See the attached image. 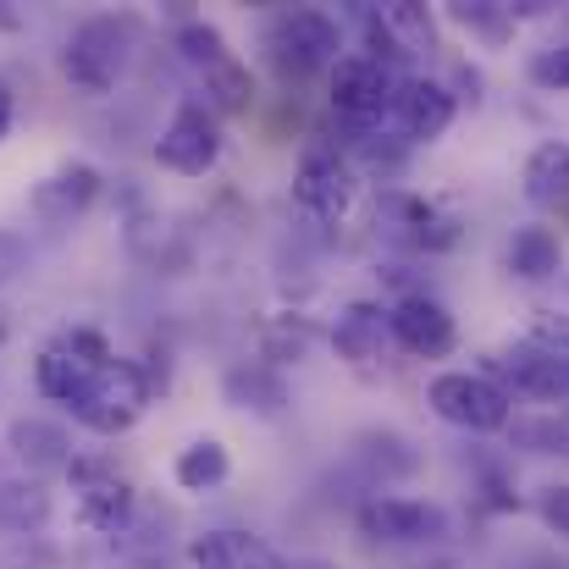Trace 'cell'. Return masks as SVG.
Masks as SVG:
<instances>
[{
	"label": "cell",
	"mask_w": 569,
	"mask_h": 569,
	"mask_svg": "<svg viewBox=\"0 0 569 569\" xmlns=\"http://www.w3.org/2000/svg\"><path fill=\"white\" fill-rule=\"evenodd\" d=\"M426 403H431L448 426H459V431H503V426L515 420L509 392L492 377H481V371H442V377H431Z\"/></svg>",
	"instance_id": "obj_5"
},
{
	"label": "cell",
	"mask_w": 569,
	"mask_h": 569,
	"mask_svg": "<svg viewBox=\"0 0 569 569\" xmlns=\"http://www.w3.org/2000/svg\"><path fill=\"white\" fill-rule=\"evenodd\" d=\"M266 50H271V61H277L282 72L310 78L316 67H332V61H338L343 28H338V17H327V11H316V6H299V11L271 17Z\"/></svg>",
	"instance_id": "obj_3"
},
{
	"label": "cell",
	"mask_w": 569,
	"mask_h": 569,
	"mask_svg": "<svg viewBox=\"0 0 569 569\" xmlns=\"http://www.w3.org/2000/svg\"><path fill=\"white\" fill-rule=\"evenodd\" d=\"M526 199L537 204H569V144L565 139H548L531 150L526 161Z\"/></svg>",
	"instance_id": "obj_20"
},
{
	"label": "cell",
	"mask_w": 569,
	"mask_h": 569,
	"mask_svg": "<svg viewBox=\"0 0 569 569\" xmlns=\"http://www.w3.org/2000/svg\"><path fill=\"white\" fill-rule=\"evenodd\" d=\"M111 360H117V355H111V343H106L100 332H89V327H67V332H56V338L39 349L33 381H39L44 398H56V403H78V398L89 392V381L100 377Z\"/></svg>",
	"instance_id": "obj_1"
},
{
	"label": "cell",
	"mask_w": 569,
	"mask_h": 569,
	"mask_svg": "<svg viewBox=\"0 0 569 569\" xmlns=\"http://www.w3.org/2000/svg\"><path fill=\"white\" fill-rule=\"evenodd\" d=\"M11 453L28 465V470H72V437L56 426V420H11L6 431Z\"/></svg>",
	"instance_id": "obj_17"
},
{
	"label": "cell",
	"mask_w": 569,
	"mask_h": 569,
	"mask_svg": "<svg viewBox=\"0 0 569 569\" xmlns=\"http://www.w3.org/2000/svg\"><path fill=\"white\" fill-rule=\"evenodd\" d=\"M531 83L548 89V94H569V39H559V44H548V50L531 56Z\"/></svg>",
	"instance_id": "obj_28"
},
{
	"label": "cell",
	"mask_w": 569,
	"mask_h": 569,
	"mask_svg": "<svg viewBox=\"0 0 569 569\" xmlns=\"http://www.w3.org/2000/svg\"><path fill=\"white\" fill-rule=\"evenodd\" d=\"M293 199L310 210V216H343L349 199H355V172L338 150H310L299 161V178H293Z\"/></svg>",
	"instance_id": "obj_13"
},
{
	"label": "cell",
	"mask_w": 569,
	"mask_h": 569,
	"mask_svg": "<svg viewBox=\"0 0 569 569\" xmlns=\"http://www.w3.org/2000/svg\"><path fill=\"white\" fill-rule=\"evenodd\" d=\"M392 106V72L377 67L371 56H338L332 61V111L343 122H377Z\"/></svg>",
	"instance_id": "obj_9"
},
{
	"label": "cell",
	"mask_w": 569,
	"mask_h": 569,
	"mask_svg": "<svg viewBox=\"0 0 569 569\" xmlns=\"http://www.w3.org/2000/svg\"><path fill=\"white\" fill-rule=\"evenodd\" d=\"M17 28H22V11L0 0V33H17Z\"/></svg>",
	"instance_id": "obj_32"
},
{
	"label": "cell",
	"mask_w": 569,
	"mask_h": 569,
	"mask_svg": "<svg viewBox=\"0 0 569 569\" xmlns=\"http://www.w3.org/2000/svg\"><path fill=\"white\" fill-rule=\"evenodd\" d=\"M387 343H392V332H387V310H381V305H371V299L343 305V316H338V327H332V349H338L349 366L381 360Z\"/></svg>",
	"instance_id": "obj_15"
},
{
	"label": "cell",
	"mask_w": 569,
	"mask_h": 569,
	"mask_svg": "<svg viewBox=\"0 0 569 569\" xmlns=\"http://www.w3.org/2000/svg\"><path fill=\"white\" fill-rule=\"evenodd\" d=\"M227 470H232V459H227V448H221L216 437L189 442V448L178 453V465H172V476H178V487H183V492H210V487H221V481H227Z\"/></svg>",
	"instance_id": "obj_22"
},
{
	"label": "cell",
	"mask_w": 569,
	"mask_h": 569,
	"mask_svg": "<svg viewBox=\"0 0 569 569\" xmlns=\"http://www.w3.org/2000/svg\"><path fill=\"white\" fill-rule=\"evenodd\" d=\"M72 492H78V515L89 531H122L128 515H133V487L117 476V465L106 459H72Z\"/></svg>",
	"instance_id": "obj_8"
},
{
	"label": "cell",
	"mask_w": 569,
	"mask_h": 569,
	"mask_svg": "<svg viewBox=\"0 0 569 569\" xmlns=\"http://www.w3.org/2000/svg\"><path fill=\"white\" fill-rule=\"evenodd\" d=\"M387 332H392V343L409 349L415 360H442V355L459 349V327H453L448 305H437V299H426V293L398 299V305L387 310Z\"/></svg>",
	"instance_id": "obj_7"
},
{
	"label": "cell",
	"mask_w": 569,
	"mask_h": 569,
	"mask_svg": "<svg viewBox=\"0 0 569 569\" xmlns=\"http://www.w3.org/2000/svg\"><path fill=\"white\" fill-rule=\"evenodd\" d=\"M44 515H50V492L39 481H0V526L6 531L44 526Z\"/></svg>",
	"instance_id": "obj_24"
},
{
	"label": "cell",
	"mask_w": 569,
	"mask_h": 569,
	"mask_svg": "<svg viewBox=\"0 0 569 569\" xmlns=\"http://www.w3.org/2000/svg\"><path fill=\"white\" fill-rule=\"evenodd\" d=\"M150 377L133 366V360H111L100 377L89 381V392L72 403V415L94 431V437H122V431H133L139 426V415L150 409Z\"/></svg>",
	"instance_id": "obj_2"
},
{
	"label": "cell",
	"mask_w": 569,
	"mask_h": 569,
	"mask_svg": "<svg viewBox=\"0 0 569 569\" xmlns=\"http://www.w3.org/2000/svg\"><path fill=\"white\" fill-rule=\"evenodd\" d=\"M509 271L526 277V282H548L565 271V243L553 227H520L509 238Z\"/></svg>",
	"instance_id": "obj_18"
},
{
	"label": "cell",
	"mask_w": 569,
	"mask_h": 569,
	"mask_svg": "<svg viewBox=\"0 0 569 569\" xmlns=\"http://www.w3.org/2000/svg\"><path fill=\"white\" fill-rule=\"evenodd\" d=\"M6 133H11V89L0 83V139H6Z\"/></svg>",
	"instance_id": "obj_33"
},
{
	"label": "cell",
	"mask_w": 569,
	"mask_h": 569,
	"mask_svg": "<svg viewBox=\"0 0 569 569\" xmlns=\"http://www.w3.org/2000/svg\"><path fill=\"white\" fill-rule=\"evenodd\" d=\"M453 111H459V100H453V89L437 83V78H403V83L392 89V117H398V133H403L409 144L442 139L448 122H453Z\"/></svg>",
	"instance_id": "obj_10"
},
{
	"label": "cell",
	"mask_w": 569,
	"mask_h": 569,
	"mask_svg": "<svg viewBox=\"0 0 569 569\" xmlns=\"http://www.w3.org/2000/svg\"><path fill=\"white\" fill-rule=\"evenodd\" d=\"M221 392H227V403L243 409V415L277 420V415L288 409V381H282V371H277V366H260V360L232 366V371L221 377Z\"/></svg>",
	"instance_id": "obj_16"
},
{
	"label": "cell",
	"mask_w": 569,
	"mask_h": 569,
	"mask_svg": "<svg viewBox=\"0 0 569 569\" xmlns=\"http://www.w3.org/2000/svg\"><path fill=\"white\" fill-rule=\"evenodd\" d=\"M515 392H526V398H542V403H559L569 392V366L559 360V349H548V343H537V338H520V343H509L498 360H492ZM503 387V392H509Z\"/></svg>",
	"instance_id": "obj_11"
},
{
	"label": "cell",
	"mask_w": 569,
	"mask_h": 569,
	"mask_svg": "<svg viewBox=\"0 0 569 569\" xmlns=\"http://www.w3.org/2000/svg\"><path fill=\"white\" fill-rule=\"evenodd\" d=\"M122 67H128V22H117V17H89L72 39H67V50H61V72H67V83L78 89V94H111V83L122 78Z\"/></svg>",
	"instance_id": "obj_4"
},
{
	"label": "cell",
	"mask_w": 569,
	"mask_h": 569,
	"mask_svg": "<svg viewBox=\"0 0 569 569\" xmlns=\"http://www.w3.org/2000/svg\"><path fill=\"white\" fill-rule=\"evenodd\" d=\"M94 199H100V172L89 161H67L33 189V216L50 227H72Z\"/></svg>",
	"instance_id": "obj_14"
},
{
	"label": "cell",
	"mask_w": 569,
	"mask_h": 569,
	"mask_svg": "<svg viewBox=\"0 0 569 569\" xmlns=\"http://www.w3.org/2000/svg\"><path fill=\"white\" fill-rule=\"evenodd\" d=\"M156 161L167 172H183V178H204L221 161V122L210 117L204 100H183L172 111V122L156 139Z\"/></svg>",
	"instance_id": "obj_6"
},
{
	"label": "cell",
	"mask_w": 569,
	"mask_h": 569,
	"mask_svg": "<svg viewBox=\"0 0 569 569\" xmlns=\"http://www.w3.org/2000/svg\"><path fill=\"white\" fill-rule=\"evenodd\" d=\"M377 17H381V28L392 33V44H398L403 56H426V50H437V22H431L426 6L398 0V6H381Z\"/></svg>",
	"instance_id": "obj_23"
},
{
	"label": "cell",
	"mask_w": 569,
	"mask_h": 569,
	"mask_svg": "<svg viewBox=\"0 0 569 569\" xmlns=\"http://www.w3.org/2000/svg\"><path fill=\"white\" fill-rule=\"evenodd\" d=\"M520 448H537V453H569V420L559 415H537V420H509L503 426Z\"/></svg>",
	"instance_id": "obj_25"
},
{
	"label": "cell",
	"mask_w": 569,
	"mask_h": 569,
	"mask_svg": "<svg viewBox=\"0 0 569 569\" xmlns=\"http://www.w3.org/2000/svg\"><path fill=\"white\" fill-rule=\"evenodd\" d=\"M565 366H569V349H565Z\"/></svg>",
	"instance_id": "obj_34"
},
{
	"label": "cell",
	"mask_w": 569,
	"mask_h": 569,
	"mask_svg": "<svg viewBox=\"0 0 569 569\" xmlns=\"http://www.w3.org/2000/svg\"><path fill=\"white\" fill-rule=\"evenodd\" d=\"M232 569H288V565L271 548H260V542H249V537L232 531Z\"/></svg>",
	"instance_id": "obj_30"
},
{
	"label": "cell",
	"mask_w": 569,
	"mask_h": 569,
	"mask_svg": "<svg viewBox=\"0 0 569 569\" xmlns=\"http://www.w3.org/2000/svg\"><path fill=\"white\" fill-rule=\"evenodd\" d=\"M310 321H271L266 332H260V349H266V360H277V366H288V360H305L310 355Z\"/></svg>",
	"instance_id": "obj_26"
},
{
	"label": "cell",
	"mask_w": 569,
	"mask_h": 569,
	"mask_svg": "<svg viewBox=\"0 0 569 569\" xmlns=\"http://www.w3.org/2000/svg\"><path fill=\"white\" fill-rule=\"evenodd\" d=\"M22 260H28L22 238H17V232H0V282H11V277L22 271Z\"/></svg>",
	"instance_id": "obj_31"
},
{
	"label": "cell",
	"mask_w": 569,
	"mask_h": 569,
	"mask_svg": "<svg viewBox=\"0 0 569 569\" xmlns=\"http://www.w3.org/2000/svg\"><path fill=\"white\" fill-rule=\"evenodd\" d=\"M178 50H183V61H193V67L227 61V39H221L216 22H183V28H178Z\"/></svg>",
	"instance_id": "obj_27"
},
{
	"label": "cell",
	"mask_w": 569,
	"mask_h": 569,
	"mask_svg": "<svg viewBox=\"0 0 569 569\" xmlns=\"http://www.w3.org/2000/svg\"><path fill=\"white\" fill-rule=\"evenodd\" d=\"M448 17H453L470 39H481L487 50H503V44L515 39V28H520V22H515V11H509V6H498V0H453V6H448Z\"/></svg>",
	"instance_id": "obj_21"
},
{
	"label": "cell",
	"mask_w": 569,
	"mask_h": 569,
	"mask_svg": "<svg viewBox=\"0 0 569 569\" xmlns=\"http://www.w3.org/2000/svg\"><path fill=\"white\" fill-rule=\"evenodd\" d=\"M360 531L377 542H437L448 531V515L420 498H371L360 509Z\"/></svg>",
	"instance_id": "obj_12"
},
{
	"label": "cell",
	"mask_w": 569,
	"mask_h": 569,
	"mask_svg": "<svg viewBox=\"0 0 569 569\" xmlns=\"http://www.w3.org/2000/svg\"><path fill=\"white\" fill-rule=\"evenodd\" d=\"M204 106H210V117H249V106H254V72L238 56L204 67Z\"/></svg>",
	"instance_id": "obj_19"
},
{
	"label": "cell",
	"mask_w": 569,
	"mask_h": 569,
	"mask_svg": "<svg viewBox=\"0 0 569 569\" xmlns=\"http://www.w3.org/2000/svg\"><path fill=\"white\" fill-rule=\"evenodd\" d=\"M537 515H542V526H548L553 537L569 542V481H553V487L537 492Z\"/></svg>",
	"instance_id": "obj_29"
}]
</instances>
